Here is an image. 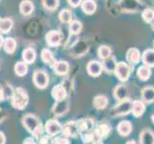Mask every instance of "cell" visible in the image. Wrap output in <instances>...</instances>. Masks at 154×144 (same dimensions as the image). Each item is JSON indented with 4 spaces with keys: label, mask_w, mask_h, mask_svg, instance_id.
Returning a JSON list of instances; mask_svg holds the SVG:
<instances>
[{
    "label": "cell",
    "mask_w": 154,
    "mask_h": 144,
    "mask_svg": "<svg viewBox=\"0 0 154 144\" xmlns=\"http://www.w3.org/2000/svg\"><path fill=\"white\" fill-rule=\"evenodd\" d=\"M4 43V41H3V37L1 36V34H0V47H1Z\"/></svg>",
    "instance_id": "obj_45"
},
{
    "label": "cell",
    "mask_w": 154,
    "mask_h": 144,
    "mask_svg": "<svg viewBox=\"0 0 154 144\" xmlns=\"http://www.w3.org/2000/svg\"><path fill=\"white\" fill-rule=\"evenodd\" d=\"M54 144H71L68 137L65 136H55L54 137Z\"/></svg>",
    "instance_id": "obj_39"
},
{
    "label": "cell",
    "mask_w": 154,
    "mask_h": 144,
    "mask_svg": "<svg viewBox=\"0 0 154 144\" xmlns=\"http://www.w3.org/2000/svg\"><path fill=\"white\" fill-rule=\"evenodd\" d=\"M53 68H54V72L57 74V75L64 76L69 72L70 66H69V63L65 61H60L55 63V66Z\"/></svg>",
    "instance_id": "obj_22"
},
{
    "label": "cell",
    "mask_w": 154,
    "mask_h": 144,
    "mask_svg": "<svg viewBox=\"0 0 154 144\" xmlns=\"http://www.w3.org/2000/svg\"><path fill=\"white\" fill-rule=\"evenodd\" d=\"M132 131H133V126H132L131 122L128 120H123L117 125V132H118V134L123 137H126L130 136Z\"/></svg>",
    "instance_id": "obj_12"
},
{
    "label": "cell",
    "mask_w": 154,
    "mask_h": 144,
    "mask_svg": "<svg viewBox=\"0 0 154 144\" xmlns=\"http://www.w3.org/2000/svg\"><path fill=\"white\" fill-rule=\"evenodd\" d=\"M22 59H23V62H25L26 63H34L36 59L35 51L31 47L26 48L22 52Z\"/></svg>",
    "instance_id": "obj_27"
},
{
    "label": "cell",
    "mask_w": 154,
    "mask_h": 144,
    "mask_svg": "<svg viewBox=\"0 0 154 144\" xmlns=\"http://www.w3.org/2000/svg\"><path fill=\"white\" fill-rule=\"evenodd\" d=\"M41 60L43 61L45 65L52 67H54L55 63L57 62L54 56H53V53L49 49H46V48L41 51Z\"/></svg>",
    "instance_id": "obj_23"
},
{
    "label": "cell",
    "mask_w": 154,
    "mask_h": 144,
    "mask_svg": "<svg viewBox=\"0 0 154 144\" xmlns=\"http://www.w3.org/2000/svg\"><path fill=\"white\" fill-rule=\"evenodd\" d=\"M58 18L63 23H70L72 21V12L70 10H62L58 14Z\"/></svg>",
    "instance_id": "obj_35"
},
{
    "label": "cell",
    "mask_w": 154,
    "mask_h": 144,
    "mask_svg": "<svg viewBox=\"0 0 154 144\" xmlns=\"http://www.w3.org/2000/svg\"><path fill=\"white\" fill-rule=\"evenodd\" d=\"M152 22H153V27H154V20L152 21Z\"/></svg>",
    "instance_id": "obj_48"
},
{
    "label": "cell",
    "mask_w": 154,
    "mask_h": 144,
    "mask_svg": "<svg viewBox=\"0 0 154 144\" xmlns=\"http://www.w3.org/2000/svg\"><path fill=\"white\" fill-rule=\"evenodd\" d=\"M132 103H133V101L129 98L123 101H119V103L111 109L110 115L112 117H121L128 115L129 114H131Z\"/></svg>",
    "instance_id": "obj_3"
},
{
    "label": "cell",
    "mask_w": 154,
    "mask_h": 144,
    "mask_svg": "<svg viewBox=\"0 0 154 144\" xmlns=\"http://www.w3.org/2000/svg\"><path fill=\"white\" fill-rule=\"evenodd\" d=\"M146 111V103L143 100H134L132 103L131 114L136 118L142 117Z\"/></svg>",
    "instance_id": "obj_15"
},
{
    "label": "cell",
    "mask_w": 154,
    "mask_h": 144,
    "mask_svg": "<svg viewBox=\"0 0 154 144\" xmlns=\"http://www.w3.org/2000/svg\"><path fill=\"white\" fill-rule=\"evenodd\" d=\"M6 100V95H5V90L4 87H0V102Z\"/></svg>",
    "instance_id": "obj_42"
},
{
    "label": "cell",
    "mask_w": 154,
    "mask_h": 144,
    "mask_svg": "<svg viewBox=\"0 0 154 144\" xmlns=\"http://www.w3.org/2000/svg\"><path fill=\"white\" fill-rule=\"evenodd\" d=\"M142 60L145 66L154 67V49H147L144 51L142 56Z\"/></svg>",
    "instance_id": "obj_26"
},
{
    "label": "cell",
    "mask_w": 154,
    "mask_h": 144,
    "mask_svg": "<svg viewBox=\"0 0 154 144\" xmlns=\"http://www.w3.org/2000/svg\"><path fill=\"white\" fill-rule=\"evenodd\" d=\"M19 11L23 15H29L34 11V4L30 0H24L19 5Z\"/></svg>",
    "instance_id": "obj_29"
},
{
    "label": "cell",
    "mask_w": 154,
    "mask_h": 144,
    "mask_svg": "<svg viewBox=\"0 0 154 144\" xmlns=\"http://www.w3.org/2000/svg\"><path fill=\"white\" fill-rule=\"evenodd\" d=\"M13 28V20L11 18H0V33L6 34Z\"/></svg>",
    "instance_id": "obj_31"
},
{
    "label": "cell",
    "mask_w": 154,
    "mask_h": 144,
    "mask_svg": "<svg viewBox=\"0 0 154 144\" xmlns=\"http://www.w3.org/2000/svg\"><path fill=\"white\" fill-rule=\"evenodd\" d=\"M21 122H22V125L25 129L30 133L32 136H34L36 139H38L43 135V131L45 129L43 128L40 119L35 114H28L24 115Z\"/></svg>",
    "instance_id": "obj_1"
},
{
    "label": "cell",
    "mask_w": 154,
    "mask_h": 144,
    "mask_svg": "<svg viewBox=\"0 0 154 144\" xmlns=\"http://www.w3.org/2000/svg\"><path fill=\"white\" fill-rule=\"evenodd\" d=\"M58 4H60V0H42L43 7L49 11H55Z\"/></svg>",
    "instance_id": "obj_36"
},
{
    "label": "cell",
    "mask_w": 154,
    "mask_h": 144,
    "mask_svg": "<svg viewBox=\"0 0 154 144\" xmlns=\"http://www.w3.org/2000/svg\"><path fill=\"white\" fill-rule=\"evenodd\" d=\"M78 129L79 132V135L86 133L90 130H92L95 128V121L90 118V117H85V118H81L77 121Z\"/></svg>",
    "instance_id": "obj_10"
},
{
    "label": "cell",
    "mask_w": 154,
    "mask_h": 144,
    "mask_svg": "<svg viewBox=\"0 0 154 144\" xmlns=\"http://www.w3.org/2000/svg\"><path fill=\"white\" fill-rule=\"evenodd\" d=\"M94 144H103V140H100V141H98V142H96V143H94Z\"/></svg>",
    "instance_id": "obj_46"
},
{
    "label": "cell",
    "mask_w": 154,
    "mask_h": 144,
    "mask_svg": "<svg viewBox=\"0 0 154 144\" xmlns=\"http://www.w3.org/2000/svg\"><path fill=\"white\" fill-rule=\"evenodd\" d=\"M6 141H7L6 136H5V134L2 131H0V144H6Z\"/></svg>",
    "instance_id": "obj_43"
},
{
    "label": "cell",
    "mask_w": 154,
    "mask_h": 144,
    "mask_svg": "<svg viewBox=\"0 0 154 144\" xmlns=\"http://www.w3.org/2000/svg\"><path fill=\"white\" fill-rule=\"evenodd\" d=\"M137 76H138V78H139V80H141V81H143V82L147 81V80L149 79L151 76L150 67L147 66H140L137 70Z\"/></svg>",
    "instance_id": "obj_25"
},
{
    "label": "cell",
    "mask_w": 154,
    "mask_h": 144,
    "mask_svg": "<svg viewBox=\"0 0 154 144\" xmlns=\"http://www.w3.org/2000/svg\"><path fill=\"white\" fill-rule=\"evenodd\" d=\"M38 144H54V136L50 135H42L38 138Z\"/></svg>",
    "instance_id": "obj_38"
},
{
    "label": "cell",
    "mask_w": 154,
    "mask_h": 144,
    "mask_svg": "<svg viewBox=\"0 0 154 144\" xmlns=\"http://www.w3.org/2000/svg\"><path fill=\"white\" fill-rule=\"evenodd\" d=\"M62 34L60 31H50L46 35V41L48 45L56 47L58 46L62 40Z\"/></svg>",
    "instance_id": "obj_13"
},
{
    "label": "cell",
    "mask_w": 154,
    "mask_h": 144,
    "mask_svg": "<svg viewBox=\"0 0 154 144\" xmlns=\"http://www.w3.org/2000/svg\"><path fill=\"white\" fill-rule=\"evenodd\" d=\"M14 72L17 76L23 77L25 76L28 72V66L27 63L25 62H17V65L14 66Z\"/></svg>",
    "instance_id": "obj_32"
},
{
    "label": "cell",
    "mask_w": 154,
    "mask_h": 144,
    "mask_svg": "<svg viewBox=\"0 0 154 144\" xmlns=\"http://www.w3.org/2000/svg\"><path fill=\"white\" fill-rule=\"evenodd\" d=\"M29 104V95L23 88H14V92L12 99L11 105L14 109L18 110H23Z\"/></svg>",
    "instance_id": "obj_2"
},
{
    "label": "cell",
    "mask_w": 154,
    "mask_h": 144,
    "mask_svg": "<svg viewBox=\"0 0 154 144\" xmlns=\"http://www.w3.org/2000/svg\"><path fill=\"white\" fill-rule=\"evenodd\" d=\"M125 144H137V142H136V140H134V139H130V140H128V141H126Z\"/></svg>",
    "instance_id": "obj_44"
},
{
    "label": "cell",
    "mask_w": 154,
    "mask_h": 144,
    "mask_svg": "<svg viewBox=\"0 0 154 144\" xmlns=\"http://www.w3.org/2000/svg\"><path fill=\"white\" fill-rule=\"evenodd\" d=\"M52 97L54 98L56 101H60V100H64L67 97V90L65 87L61 84L56 85V86L52 88Z\"/></svg>",
    "instance_id": "obj_14"
},
{
    "label": "cell",
    "mask_w": 154,
    "mask_h": 144,
    "mask_svg": "<svg viewBox=\"0 0 154 144\" xmlns=\"http://www.w3.org/2000/svg\"><path fill=\"white\" fill-rule=\"evenodd\" d=\"M141 100L146 104H151L154 102V87L148 86L142 89L141 91Z\"/></svg>",
    "instance_id": "obj_18"
},
{
    "label": "cell",
    "mask_w": 154,
    "mask_h": 144,
    "mask_svg": "<svg viewBox=\"0 0 154 144\" xmlns=\"http://www.w3.org/2000/svg\"><path fill=\"white\" fill-rule=\"evenodd\" d=\"M61 135L68 138H76L79 136V132L78 129L77 121L76 120H70L66 122L64 125H62Z\"/></svg>",
    "instance_id": "obj_5"
},
{
    "label": "cell",
    "mask_w": 154,
    "mask_h": 144,
    "mask_svg": "<svg viewBox=\"0 0 154 144\" xmlns=\"http://www.w3.org/2000/svg\"><path fill=\"white\" fill-rule=\"evenodd\" d=\"M108 98L103 94H99L93 99V108L97 110H103L108 106Z\"/></svg>",
    "instance_id": "obj_16"
},
{
    "label": "cell",
    "mask_w": 154,
    "mask_h": 144,
    "mask_svg": "<svg viewBox=\"0 0 154 144\" xmlns=\"http://www.w3.org/2000/svg\"><path fill=\"white\" fill-rule=\"evenodd\" d=\"M33 82L39 89H45L49 86V75L44 70H36L34 72Z\"/></svg>",
    "instance_id": "obj_4"
},
{
    "label": "cell",
    "mask_w": 154,
    "mask_h": 144,
    "mask_svg": "<svg viewBox=\"0 0 154 144\" xmlns=\"http://www.w3.org/2000/svg\"><path fill=\"white\" fill-rule=\"evenodd\" d=\"M79 136L82 137V140L84 144H94L100 140H103L100 137L96 128H94V129L90 130L86 133H83V134H81Z\"/></svg>",
    "instance_id": "obj_9"
},
{
    "label": "cell",
    "mask_w": 154,
    "mask_h": 144,
    "mask_svg": "<svg viewBox=\"0 0 154 144\" xmlns=\"http://www.w3.org/2000/svg\"><path fill=\"white\" fill-rule=\"evenodd\" d=\"M113 96L118 101H123L128 99V89L125 85H119L114 88Z\"/></svg>",
    "instance_id": "obj_19"
},
{
    "label": "cell",
    "mask_w": 154,
    "mask_h": 144,
    "mask_svg": "<svg viewBox=\"0 0 154 144\" xmlns=\"http://www.w3.org/2000/svg\"><path fill=\"white\" fill-rule=\"evenodd\" d=\"M44 129L47 135H50L52 136H57V135L61 134V130H62V125L58 122L57 119L52 118L46 121Z\"/></svg>",
    "instance_id": "obj_7"
},
{
    "label": "cell",
    "mask_w": 154,
    "mask_h": 144,
    "mask_svg": "<svg viewBox=\"0 0 154 144\" xmlns=\"http://www.w3.org/2000/svg\"><path fill=\"white\" fill-rule=\"evenodd\" d=\"M82 29V24L81 23V21L73 20L70 22V25H69V32H70L71 35H79L81 33Z\"/></svg>",
    "instance_id": "obj_33"
},
{
    "label": "cell",
    "mask_w": 154,
    "mask_h": 144,
    "mask_svg": "<svg viewBox=\"0 0 154 144\" xmlns=\"http://www.w3.org/2000/svg\"><path fill=\"white\" fill-rule=\"evenodd\" d=\"M86 69H87V72L90 76L99 77L100 74L103 73V63H100L98 61H90L87 63Z\"/></svg>",
    "instance_id": "obj_11"
},
{
    "label": "cell",
    "mask_w": 154,
    "mask_h": 144,
    "mask_svg": "<svg viewBox=\"0 0 154 144\" xmlns=\"http://www.w3.org/2000/svg\"><path fill=\"white\" fill-rule=\"evenodd\" d=\"M111 48L106 46V45H102L99 47L98 49V56L100 59H102V60H105V59H107L111 56Z\"/></svg>",
    "instance_id": "obj_34"
},
{
    "label": "cell",
    "mask_w": 154,
    "mask_h": 144,
    "mask_svg": "<svg viewBox=\"0 0 154 144\" xmlns=\"http://www.w3.org/2000/svg\"><path fill=\"white\" fill-rule=\"evenodd\" d=\"M82 10L86 14H93L97 10V4L93 0H84L82 3Z\"/></svg>",
    "instance_id": "obj_24"
},
{
    "label": "cell",
    "mask_w": 154,
    "mask_h": 144,
    "mask_svg": "<svg viewBox=\"0 0 154 144\" xmlns=\"http://www.w3.org/2000/svg\"><path fill=\"white\" fill-rule=\"evenodd\" d=\"M4 50L8 54H13V53L17 49V41L13 38H8L3 43Z\"/></svg>",
    "instance_id": "obj_30"
},
{
    "label": "cell",
    "mask_w": 154,
    "mask_h": 144,
    "mask_svg": "<svg viewBox=\"0 0 154 144\" xmlns=\"http://www.w3.org/2000/svg\"><path fill=\"white\" fill-rule=\"evenodd\" d=\"M23 144H38V140L34 136H29L27 138H25Z\"/></svg>",
    "instance_id": "obj_40"
},
{
    "label": "cell",
    "mask_w": 154,
    "mask_h": 144,
    "mask_svg": "<svg viewBox=\"0 0 154 144\" xmlns=\"http://www.w3.org/2000/svg\"><path fill=\"white\" fill-rule=\"evenodd\" d=\"M130 72H131L130 66L127 65L126 62H117L114 73L116 77L118 78L121 82H126L127 80L129 79Z\"/></svg>",
    "instance_id": "obj_6"
},
{
    "label": "cell",
    "mask_w": 154,
    "mask_h": 144,
    "mask_svg": "<svg viewBox=\"0 0 154 144\" xmlns=\"http://www.w3.org/2000/svg\"><path fill=\"white\" fill-rule=\"evenodd\" d=\"M142 18L147 23L152 22L154 20V11H152L151 9H146L142 14Z\"/></svg>",
    "instance_id": "obj_37"
},
{
    "label": "cell",
    "mask_w": 154,
    "mask_h": 144,
    "mask_svg": "<svg viewBox=\"0 0 154 144\" xmlns=\"http://www.w3.org/2000/svg\"><path fill=\"white\" fill-rule=\"evenodd\" d=\"M116 66H117V62L115 61V58L112 57V56H110L109 58L103 60V69L107 73H109V74L115 72Z\"/></svg>",
    "instance_id": "obj_28"
},
{
    "label": "cell",
    "mask_w": 154,
    "mask_h": 144,
    "mask_svg": "<svg viewBox=\"0 0 154 144\" xmlns=\"http://www.w3.org/2000/svg\"><path fill=\"white\" fill-rule=\"evenodd\" d=\"M69 108H70V104H69L68 98L60 101H56V104L52 108V113L57 117L63 116L68 113Z\"/></svg>",
    "instance_id": "obj_8"
},
{
    "label": "cell",
    "mask_w": 154,
    "mask_h": 144,
    "mask_svg": "<svg viewBox=\"0 0 154 144\" xmlns=\"http://www.w3.org/2000/svg\"><path fill=\"white\" fill-rule=\"evenodd\" d=\"M68 4L73 8H77L82 4V0H67Z\"/></svg>",
    "instance_id": "obj_41"
},
{
    "label": "cell",
    "mask_w": 154,
    "mask_h": 144,
    "mask_svg": "<svg viewBox=\"0 0 154 144\" xmlns=\"http://www.w3.org/2000/svg\"><path fill=\"white\" fill-rule=\"evenodd\" d=\"M96 130L98 132V134L100 136V137L102 138V139H105V138H107L110 134H111V126L107 123V122H100V124L97 125L96 127Z\"/></svg>",
    "instance_id": "obj_20"
},
{
    "label": "cell",
    "mask_w": 154,
    "mask_h": 144,
    "mask_svg": "<svg viewBox=\"0 0 154 144\" xmlns=\"http://www.w3.org/2000/svg\"><path fill=\"white\" fill-rule=\"evenodd\" d=\"M126 60L130 65H136L141 60V52L139 49L133 47L128 49L126 53Z\"/></svg>",
    "instance_id": "obj_21"
},
{
    "label": "cell",
    "mask_w": 154,
    "mask_h": 144,
    "mask_svg": "<svg viewBox=\"0 0 154 144\" xmlns=\"http://www.w3.org/2000/svg\"><path fill=\"white\" fill-rule=\"evenodd\" d=\"M151 121L153 122V124H154V114H152V115H151Z\"/></svg>",
    "instance_id": "obj_47"
},
{
    "label": "cell",
    "mask_w": 154,
    "mask_h": 144,
    "mask_svg": "<svg viewBox=\"0 0 154 144\" xmlns=\"http://www.w3.org/2000/svg\"><path fill=\"white\" fill-rule=\"evenodd\" d=\"M140 144H154V132L151 129L142 130L139 135Z\"/></svg>",
    "instance_id": "obj_17"
}]
</instances>
